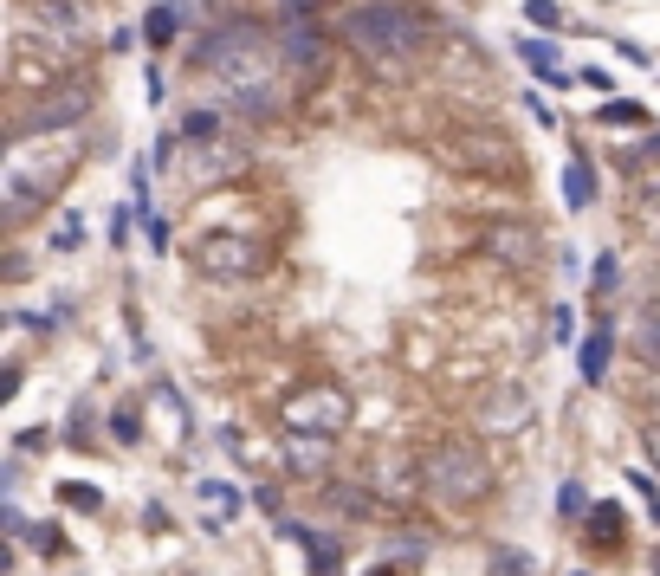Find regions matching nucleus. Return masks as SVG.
<instances>
[{
    "label": "nucleus",
    "instance_id": "2eb2a0df",
    "mask_svg": "<svg viewBox=\"0 0 660 576\" xmlns=\"http://www.w3.org/2000/svg\"><path fill=\"white\" fill-rule=\"evenodd\" d=\"M609 356H615V331H609V324H596V331L583 337V350H576L583 382H609Z\"/></svg>",
    "mask_w": 660,
    "mask_h": 576
},
{
    "label": "nucleus",
    "instance_id": "f3484780",
    "mask_svg": "<svg viewBox=\"0 0 660 576\" xmlns=\"http://www.w3.org/2000/svg\"><path fill=\"white\" fill-rule=\"evenodd\" d=\"M518 59L531 65V72L544 78V85H570L576 72H563V59H557V46H544V39H518Z\"/></svg>",
    "mask_w": 660,
    "mask_h": 576
},
{
    "label": "nucleus",
    "instance_id": "a211bd4d",
    "mask_svg": "<svg viewBox=\"0 0 660 576\" xmlns=\"http://www.w3.org/2000/svg\"><path fill=\"white\" fill-rule=\"evenodd\" d=\"M33 20H39V33H59V39H78V33H85V26H78V7H72V0H39Z\"/></svg>",
    "mask_w": 660,
    "mask_h": 576
},
{
    "label": "nucleus",
    "instance_id": "7c9ffc66",
    "mask_svg": "<svg viewBox=\"0 0 660 576\" xmlns=\"http://www.w3.org/2000/svg\"><path fill=\"white\" fill-rule=\"evenodd\" d=\"M525 20H531V26H544V33H557L563 13H557V0H525Z\"/></svg>",
    "mask_w": 660,
    "mask_h": 576
},
{
    "label": "nucleus",
    "instance_id": "39448f33",
    "mask_svg": "<svg viewBox=\"0 0 660 576\" xmlns=\"http://www.w3.org/2000/svg\"><path fill=\"white\" fill-rule=\"evenodd\" d=\"M356 402L343 382H305V389L285 395V428L292 434H324V441H337L343 428H350Z\"/></svg>",
    "mask_w": 660,
    "mask_h": 576
},
{
    "label": "nucleus",
    "instance_id": "a19ab883",
    "mask_svg": "<svg viewBox=\"0 0 660 576\" xmlns=\"http://www.w3.org/2000/svg\"><path fill=\"white\" fill-rule=\"evenodd\" d=\"M369 576H402V570H369Z\"/></svg>",
    "mask_w": 660,
    "mask_h": 576
},
{
    "label": "nucleus",
    "instance_id": "aec40b11",
    "mask_svg": "<svg viewBox=\"0 0 660 576\" xmlns=\"http://www.w3.org/2000/svg\"><path fill=\"white\" fill-rule=\"evenodd\" d=\"M622 538H628L622 505H596V512H589V544H602V551H609V544H622Z\"/></svg>",
    "mask_w": 660,
    "mask_h": 576
},
{
    "label": "nucleus",
    "instance_id": "b1692460",
    "mask_svg": "<svg viewBox=\"0 0 660 576\" xmlns=\"http://www.w3.org/2000/svg\"><path fill=\"white\" fill-rule=\"evenodd\" d=\"M59 499L72 505V512H104V492H98V486H85V479H65Z\"/></svg>",
    "mask_w": 660,
    "mask_h": 576
},
{
    "label": "nucleus",
    "instance_id": "c756f323",
    "mask_svg": "<svg viewBox=\"0 0 660 576\" xmlns=\"http://www.w3.org/2000/svg\"><path fill=\"white\" fill-rule=\"evenodd\" d=\"M538 564H531L525 551H492V576H531Z\"/></svg>",
    "mask_w": 660,
    "mask_h": 576
},
{
    "label": "nucleus",
    "instance_id": "f257e3e1",
    "mask_svg": "<svg viewBox=\"0 0 660 576\" xmlns=\"http://www.w3.org/2000/svg\"><path fill=\"white\" fill-rule=\"evenodd\" d=\"M188 65H195L201 78H214V91L233 104L240 117L266 123L279 117V39H266V26L259 20H220L208 33L195 39V52H188Z\"/></svg>",
    "mask_w": 660,
    "mask_h": 576
},
{
    "label": "nucleus",
    "instance_id": "37998d69",
    "mask_svg": "<svg viewBox=\"0 0 660 576\" xmlns=\"http://www.w3.org/2000/svg\"><path fill=\"white\" fill-rule=\"evenodd\" d=\"M576 576H583V570H576Z\"/></svg>",
    "mask_w": 660,
    "mask_h": 576
},
{
    "label": "nucleus",
    "instance_id": "5701e85b",
    "mask_svg": "<svg viewBox=\"0 0 660 576\" xmlns=\"http://www.w3.org/2000/svg\"><path fill=\"white\" fill-rule=\"evenodd\" d=\"M596 123H609V130H641V123H648V104L615 98V104H602V117H596Z\"/></svg>",
    "mask_w": 660,
    "mask_h": 576
},
{
    "label": "nucleus",
    "instance_id": "20e7f679",
    "mask_svg": "<svg viewBox=\"0 0 660 576\" xmlns=\"http://www.w3.org/2000/svg\"><path fill=\"white\" fill-rule=\"evenodd\" d=\"M421 486H428L440 505H453V512L492 499V460H486V447L466 441V434L434 441L428 454H421Z\"/></svg>",
    "mask_w": 660,
    "mask_h": 576
},
{
    "label": "nucleus",
    "instance_id": "473e14b6",
    "mask_svg": "<svg viewBox=\"0 0 660 576\" xmlns=\"http://www.w3.org/2000/svg\"><path fill=\"white\" fill-rule=\"evenodd\" d=\"M78 240H85V221H78V214H65V221H59V233H52V246H59V253H72Z\"/></svg>",
    "mask_w": 660,
    "mask_h": 576
},
{
    "label": "nucleus",
    "instance_id": "9d476101",
    "mask_svg": "<svg viewBox=\"0 0 660 576\" xmlns=\"http://www.w3.org/2000/svg\"><path fill=\"white\" fill-rule=\"evenodd\" d=\"M479 421H486L492 434L525 428V421H531V389H525V382H492V395H486V408H479Z\"/></svg>",
    "mask_w": 660,
    "mask_h": 576
},
{
    "label": "nucleus",
    "instance_id": "1a4fd4ad",
    "mask_svg": "<svg viewBox=\"0 0 660 576\" xmlns=\"http://www.w3.org/2000/svg\"><path fill=\"white\" fill-rule=\"evenodd\" d=\"M447 156L453 162H479V169H492L499 182L525 175V162H512V149H505L499 136H447Z\"/></svg>",
    "mask_w": 660,
    "mask_h": 576
},
{
    "label": "nucleus",
    "instance_id": "cd10ccee",
    "mask_svg": "<svg viewBox=\"0 0 660 576\" xmlns=\"http://www.w3.org/2000/svg\"><path fill=\"white\" fill-rule=\"evenodd\" d=\"M26 544H33L39 557H65V531L59 525H26Z\"/></svg>",
    "mask_w": 660,
    "mask_h": 576
},
{
    "label": "nucleus",
    "instance_id": "f03ea898",
    "mask_svg": "<svg viewBox=\"0 0 660 576\" xmlns=\"http://www.w3.org/2000/svg\"><path fill=\"white\" fill-rule=\"evenodd\" d=\"M434 26L421 7H408V0H363V7L343 13V46L356 52V59H369L376 72L402 78L408 65L428 52Z\"/></svg>",
    "mask_w": 660,
    "mask_h": 576
},
{
    "label": "nucleus",
    "instance_id": "58836bf2",
    "mask_svg": "<svg viewBox=\"0 0 660 576\" xmlns=\"http://www.w3.org/2000/svg\"><path fill=\"white\" fill-rule=\"evenodd\" d=\"M641 447H648V460L660 466V421H654V428H648V434H641Z\"/></svg>",
    "mask_w": 660,
    "mask_h": 576
},
{
    "label": "nucleus",
    "instance_id": "4be33fe9",
    "mask_svg": "<svg viewBox=\"0 0 660 576\" xmlns=\"http://www.w3.org/2000/svg\"><path fill=\"white\" fill-rule=\"evenodd\" d=\"M635 350H641V356H648V363L660 369V298H654V305L635 318Z\"/></svg>",
    "mask_w": 660,
    "mask_h": 576
},
{
    "label": "nucleus",
    "instance_id": "412c9836",
    "mask_svg": "<svg viewBox=\"0 0 660 576\" xmlns=\"http://www.w3.org/2000/svg\"><path fill=\"white\" fill-rule=\"evenodd\" d=\"M156 408L169 415V441L182 447V441H188V408H182V395H175V389H169L162 376H156Z\"/></svg>",
    "mask_w": 660,
    "mask_h": 576
},
{
    "label": "nucleus",
    "instance_id": "72a5a7b5",
    "mask_svg": "<svg viewBox=\"0 0 660 576\" xmlns=\"http://www.w3.org/2000/svg\"><path fill=\"white\" fill-rule=\"evenodd\" d=\"M550 337H557V344H570V337H576V311H570V305L550 311Z\"/></svg>",
    "mask_w": 660,
    "mask_h": 576
},
{
    "label": "nucleus",
    "instance_id": "6ab92c4d",
    "mask_svg": "<svg viewBox=\"0 0 660 576\" xmlns=\"http://www.w3.org/2000/svg\"><path fill=\"white\" fill-rule=\"evenodd\" d=\"M201 512H214V525H227V518H240V492L227 486V479H201Z\"/></svg>",
    "mask_w": 660,
    "mask_h": 576
},
{
    "label": "nucleus",
    "instance_id": "423d86ee",
    "mask_svg": "<svg viewBox=\"0 0 660 576\" xmlns=\"http://www.w3.org/2000/svg\"><path fill=\"white\" fill-rule=\"evenodd\" d=\"M259 266H266V246L253 233H201V246H195V272L201 279H220V285L259 279Z\"/></svg>",
    "mask_w": 660,
    "mask_h": 576
},
{
    "label": "nucleus",
    "instance_id": "c9c22d12",
    "mask_svg": "<svg viewBox=\"0 0 660 576\" xmlns=\"http://www.w3.org/2000/svg\"><path fill=\"white\" fill-rule=\"evenodd\" d=\"M628 486H635L641 499H648V512H654V525H660V486H654L648 473H628Z\"/></svg>",
    "mask_w": 660,
    "mask_h": 576
},
{
    "label": "nucleus",
    "instance_id": "7ed1b4c3",
    "mask_svg": "<svg viewBox=\"0 0 660 576\" xmlns=\"http://www.w3.org/2000/svg\"><path fill=\"white\" fill-rule=\"evenodd\" d=\"M72 156L78 149H52V136H13L7 143V162H0V208H7V221H26V214H39L52 195L65 188V175H72Z\"/></svg>",
    "mask_w": 660,
    "mask_h": 576
},
{
    "label": "nucleus",
    "instance_id": "ddd939ff",
    "mask_svg": "<svg viewBox=\"0 0 660 576\" xmlns=\"http://www.w3.org/2000/svg\"><path fill=\"white\" fill-rule=\"evenodd\" d=\"M330 447L337 441H324V434H285V466H292L298 479H311V473L330 466Z\"/></svg>",
    "mask_w": 660,
    "mask_h": 576
},
{
    "label": "nucleus",
    "instance_id": "a878e982",
    "mask_svg": "<svg viewBox=\"0 0 660 576\" xmlns=\"http://www.w3.org/2000/svg\"><path fill=\"white\" fill-rule=\"evenodd\" d=\"M220 136V111H188L182 117V143H214Z\"/></svg>",
    "mask_w": 660,
    "mask_h": 576
},
{
    "label": "nucleus",
    "instance_id": "79ce46f5",
    "mask_svg": "<svg viewBox=\"0 0 660 576\" xmlns=\"http://www.w3.org/2000/svg\"><path fill=\"white\" fill-rule=\"evenodd\" d=\"M654 570H660V551H654Z\"/></svg>",
    "mask_w": 660,
    "mask_h": 576
},
{
    "label": "nucleus",
    "instance_id": "6e6552de",
    "mask_svg": "<svg viewBox=\"0 0 660 576\" xmlns=\"http://www.w3.org/2000/svg\"><path fill=\"white\" fill-rule=\"evenodd\" d=\"M182 182H227V175L246 169V149L227 143V136H214V143H188V162H182Z\"/></svg>",
    "mask_w": 660,
    "mask_h": 576
},
{
    "label": "nucleus",
    "instance_id": "dca6fc26",
    "mask_svg": "<svg viewBox=\"0 0 660 576\" xmlns=\"http://www.w3.org/2000/svg\"><path fill=\"white\" fill-rule=\"evenodd\" d=\"M563 201H570L576 214L596 201V175H589V156H583V149H570V162H563Z\"/></svg>",
    "mask_w": 660,
    "mask_h": 576
},
{
    "label": "nucleus",
    "instance_id": "ea45409f",
    "mask_svg": "<svg viewBox=\"0 0 660 576\" xmlns=\"http://www.w3.org/2000/svg\"><path fill=\"white\" fill-rule=\"evenodd\" d=\"M305 7H318V0H285V20H305Z\"/></svg>",
    "mask_w": 660,
    "mask_h": 576
},
{
    "label": "nucleus",
    "instance_id": "9b49d317",
    "mask_svg": "<svg viewBox=\"0 0 660 576\" xmlns=\"http://www.w3.org/2000/svg\"><path fill=\"white\" fill-rule=\"evenodd\" d=\"M279 59H285V72H318V65H324L318 26H311V20H285L279 26Z\"/></svg>",
    "mask_w": 660,
    "mask_h": 576
},
{
    "label": "nucleus",
    "instance_id": "393cba45",
    "mask_svg": "<svg viewBox=\"0 0 660 576\" xmlns=\"http://www.w3.org/2000/svg\"><path fill=\"white\" fill-rule=\"evenodd\" d=\"M557 512H563V518H589V512H596V505H589V492H583V479H563V486H557Z\"/></svg>",
    "mask_w": 660,
    "mask_h": 576
},
{
    "label": "nucleus",
    "instance_id": "c85d7f7f",
    "mask_svg": "<svg viewBox=\"0 0 660 576\" xmlns=\"http://www.w3.org/2000/svg\"><path fill=\"white\" fill-rule=\"evenodd\" d=\"M110 434H117V447H136V441H143V421H136V408H110Z\"/></svg>",
    "mask_w": 660,
    "mask_h": 576
},
{
    "label": "nucleus",
    "instance_id": "f704fd0d",
    "mask_svg": "<svg viewBox=\"0 0 660 576\" xmlns=\"http://www.w3.org/2000/svg\"><path fill=\"white\" fill-rule=\"evenodd\" d=\"M143 240L156 246V253L169 246V221H162V214H149V208H143Z\"/></svg>",
    "mask_w": 660,
    "mask_h": 576
},
{
    "label": "nucleus",
    "instance_id": "0eeeda50",
    "mask_svg": "<svg viewBox=\"0 0 660 576\" xmlns=\"http://www.w3.org/2000/svg\"><path fill=\"white\" fill-rule=\"evenodd\" d=\"M91 117V85H59L20 117V136H52V130H78Z\"/></svg>",
    "mask_w": 660,
    "mask_h": 576
},
{
    "label": "nucleus",
    "instance_id": "4468645a",
    "mask_svg": "<svg viewBox=\"0 0 660 576\" xmlns=\"http://www.w3.org/2000/svg\"><path fill=\"white\" fill-rule=\"evenodd\" d=\"M279 538L305 544V557H311V576H337V570H343V551H337L330 538H318V531H305V525H279Z\"/></svg>",
    "mask_w": 660,
    "mask_h": 576
},
{
    "label": "nucleus",
    "instance_id": "4c0bfd02",
    "mask_svg": "<svg viewBox=\"0 0 660 576\" xmlns=\"http://www.w3.org/2000/svg\"><path fill=\"white\" fill-rule=\"evenodd\" d=\"M576 78H583L589 91H609V85H615V78H609V72H596V65H583V72H576Z\"/></svg>",
    "mask_w": 660,
    "mask_h": 576
},
{
    "label": "nucleus",
    "instance_id": "2f4dec72",
    "mask_svg": "<svg viewBox=\"0 0 660 576\" xmlns=\"http://www.w3.org/2000/svg\"><path fill=\"white\" fill-rule=\"evenodd\" d=\"M615 272H622V259L596 253V298H615Z\"/></svg>",
    "mask_w": 660,
    "mask_h": 576
},
{
    "label": "nucleus",
    "instance_id": "e433bc0d",
    "mask_svg": "<svg viewBox=\"0 0 660 576\" xmlns=\"http://www.w3.org/2000/svg\"><path fill=\"white\" fill-rule=\"evenodd\" d=\"M654 156H660V136H648V143H641V149H628V156H622V169H648Z\"/></svg>",
    "mask_w": 660,
    "mask_h": 576
},
{
    "label": "nucleus",
    "instance_id": "bb28decb",
    "mask_svg": "<svg viewBox=\"0 0 660 576\" xmlns=\"http://www.w3.org/2000/svg\"><path fill=\"white\" fill-rule=\"evenodd\" d=\"M143 39H149V46H169V39H175V7H149L143 13Z\"/></svg>",
    "mask_w": 660,
    "mask_h": 576
},
{
    "label": "nucleus",
    "instance_id": "f8f14e48",
    "mask_svg": "<svg viewBox=\"0 0 660 576\" xmlns=\"http://www.w3.org/2000/svg\"><path fill=\"white\" fill-rule=\"evenodd\" d=\"M486 253L505 259V266H531V259H538V233H531L525 221H492L486 227Z\"/></svg>",
    "mask_w": 660,
    "mask_h": 576
}]
</instances>
